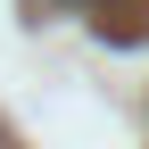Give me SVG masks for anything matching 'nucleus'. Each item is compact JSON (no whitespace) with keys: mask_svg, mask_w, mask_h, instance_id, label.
<instances>
[{"mask_svg":"<svg viewBox=\"0 0 149 149\" xmlns=\"http://www.w3.org/2000/svg\"><path fill=\"white\" fill-rule=\"evenodd\" d=\"M58 8H108V0H58Z\"/></svg>","mask_w":149,"mask_h":149,"instance_id":"nucleus-1","label":"nucleus"}]
</instances>
